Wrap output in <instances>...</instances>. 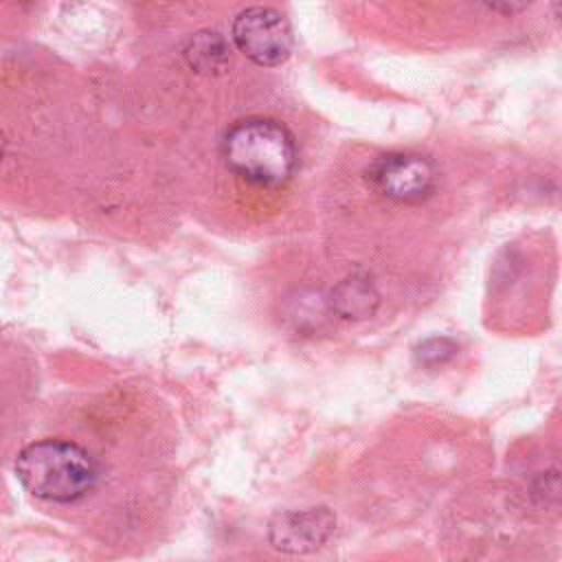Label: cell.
<instances>
[{
	"label": "cell",
	"mask_w": 562,
	"mask_h": 562,
	"mask_svg": "<svg viewBox=\"0 0 562 562\" xmlns=\"http://www.w3.org/2000/svg\"><path fill=\"white\" fill-rule=\"evenodd\" d=\"M15 476L37 498L75 503L97 487L99 465L86 448L72 441L44 439L20 450Z\"/></svg>",
	"instance_id": "cell-1"
},
{
	"label": "cell",
	"mask_w": 562,
	"mask_h": 562,
	"mask_svg": "<svg viewBox=\"0 0 562 562\" xmlns=\"http://www.w3.org/2000/svg\"><path fill=\"white\" fill-rule=\"evenodd\" d=\"M224 160L231 171L252 184L279 187L294 171L296 147L285 125L255 116L226 132Z\"/></svg>",
	"instance_id": "cell-2"
},
{
	"label": "cell",
	"mask_w": 562,
	"mask_h": 562,
	"mask_svg": "<svg viewBox=\"0 0 562 562\" xmlns=\"http://www.w3.org/2000/svg\"><path fill=\"white\" fill-rule=\"evenodd\" d=\"M364 178L375 193L404 204L424 202L437 187L435 165L426 156L411 151L378 156L367 167Z\"/></svg>",
	"instance_id": "cell-3"
},
{
	"label": "cell",
	"mask_w": 562,
	"mask_h": 562,
	"mask_svg": "<svg viewBox=\"0 0 562 562\" xmlns=\"http://www.w3.org/2000/svg\"><path fill=\"white\" fill-rule=\"evenodd\" d=\"M233 42L257 66H279L292 53L290 24L268 7L241 11L233 22Z\"/></svg>",
	"instance_id": "cell-4"
},
{
	"label": "cell",
	"mask_w": 562,
	"mask_h": 562,
	"mask_svg": "<svg viewBox=\"0 0 562 562\" xmlns=\"http://www.w3.org/2000/svg\"><path fill=\"white\" fill-rule=\"evenodd\" d=\"M336 518L327 507L277 514L268 525V540L283 553H310L323 547L334 533Z\"/></svg>",
	"instance_id": "cell-5"
},
{
	"label": "cell",
	"mask_w": 562,
	"mask_h": 562,
	"mask_svg": "<svg viewBox=\"0 0 562 562\" xmlns=\"http://www.w3.org/2000/svg\"><path fill=\"white\" fill-rule=\"evenodd\" d=\"M380 294L375 285L360 274H351L334 285L329 294V307L345 321H364L375 314Z\"/></svg>",
	"instance_id": "cell-6"
},
{
	"label": "cell",
	"mask_w": 562,
	"mask_h": 562,
	"mask_svg": "<svg viewBox=\"0 0 562 562\" xmlns=\"http://www.w3.org/2000/svg\"><path fill=\"white\" fill-rule=\"evenodd\" d=\"M184 57L198 72H220L231 59V48L220 33L204 31L189 42Z\"/></svg>",
	"instance_id": "cell-7"
},
{
	"label": "cell",
	"mask_w": 562,
	"mask_h": 562,
	"mask_svg": "<svg viewBox=\"0 0 562 562\" xmlns=\"http://www.w3.org/2000/svg\"><path fill=\"white\" fill-rule=\"evenodd\" d=\"M457 347L446 340V338H432V340H426L424 345H419L417 349V358L419 362H426V364H441L443 360H448L450 356H454Z\"/></svg>",
	"instance_id": "cell-8"
},
{
	"label": "cell",
	"mask_w": 562,
	"mask_h": 562,
	"mask_svg": "<svg viewBox=\"0 0 562 562\" xmlns=\"http://www.w3.org/2000/svg\"><path fill=\"white\" fill-rule=\"evenodd\" d=\"M485 2L501 13H516L529 4V0H485Z\"/></svg>",
	"instance_id": "cell-9"
},
{
	"label": "cell",
	"mask_w": 562,
	"mask_h": 562,
	"mask_svg": "<svg viewBox=\"0 0 562 562\" xmlns=\"http://www.w3.org/2000/svg\"><path fill=\"white\" fill-rule=\"evenodd\" d=\"M2 154H4V134L0 132V158H2Z\"/></svg>",
	"instance_id": "cell-10"
}]
</instances>
